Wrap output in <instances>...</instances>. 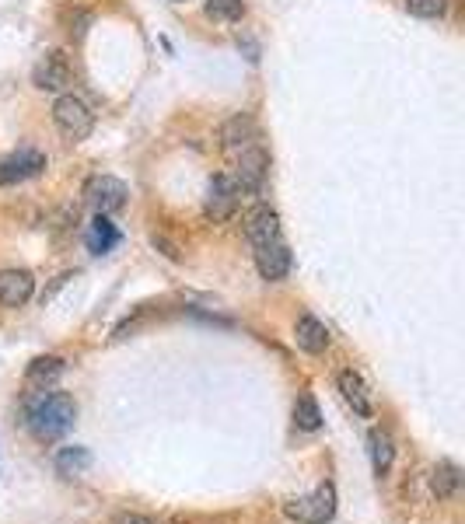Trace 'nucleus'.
Returning a JSON list of instances; mask_svg holds the SVG:
<instances>
[{"label": "nucleus", "mask_w": 465, "mask_h": 524, "mask_svg": "<svg viewBox=\"0 0 465 524\" xmlns=\"http://www.w3.org/2000/svg\"><path fill=\"white\" fill-rule=\"evenodd\" d=\"M74 416H77L74 399L63 392H39V395H32L25 406L28 430H32V437L42 444L60 441V437L74 427Z\"/></svg>", "instance_id": "nucleus-1"}, {"label": "nucleus", "mask_w": 465, "mask_h": 524, "mask_svg": "<svg viewBox=\"0 0 465 524\" xmlns=\"http://www.w3.org/2000/svg\"><path fill=\"white\" fill-rule=\"evenodd\" d=\"M88 465H91V451L88 448H60V455L53 458L56 476H63V479L84 476V472H88Z\"/></svg>", "instance_id": "nucleus-16"}, {"label": "nucleus", "mask_w": 465, "mask_h": 524, "mask_svg": "<svg viewBox=\"0 0 465 524\" xmlns=\"http://www.w3.org/2000/svg\"><path fill=\"white\" fill-rule=\"evenodd\" d=\"M126 186L119 179H112V175H91L88 182H84V203H88L95 214H116V210L126 207Z\"/></svg>", "instance_id": "nucleus-4"}, {"label": "nucleus", "mask_w": 465, "mask_h": 524, "mask_svg": "<svg viewBox=\"0 0 465 524\" xmlns=\"http://www.w3.org/2000/svg\"><path fill=\"white\" fill-rule=\"evenodd\" d=\"M403 7L410 14H417V18H441V14L448 11V0H403Z\"/></svg>", "instance_id": "nucleus-22"}, {"label": "nucleus", "mask_w": 465, "mask_h": 524, "mask_svg": "<svg viewBox=\"0 0 465 524\" xmlns=\"http://www.w3.org/2000/svg\"><path fill=\"white\" fill-rule=\"evenodd\" d=\"M459 486H462V472H459V465L441 462L438 469H434V493H438L441 500L455 497V493H459Z\"/></svg>", "instance_id": "nucleus-18"}, {"label": "nucleus", "mask_w": 465, "mask_h": 524, "mask_svg": "<svg viewBox=\"0 0 465 524\" xmlns=\"http://www.w3.org/2000/svg\"><path fill=\"white\" fill-rule=\"evenodd\" d=\"M266 168H270V158H266L263 147H245V151H238V168H235V186L238 193H259L266 182Z\"/></svg>", "instance_id": "nucleus-6"}, {"label": "nucleus", "mask_w": 465, "mask_h": 524, "mask_svg": "<svg viewBox=\"0 0 465 524\" xmlns=\"http://www.w3.org/2000/svg\"><path fill=\"white\" fill-rule=\"evenodd\" d=\"M284 514L298 524H329L336 514V490L333 486H319L308 497H294L284 504Z\"/></svg>", "instance_id": "nucleus-3"}, {"label": "nucleus", "mask_w": 465, "mask_h": 524, "mask_svg": "<svg viewBox=\"0 0 465 524\" xmlns=\"http://www.w3.org/2000/svg\"><path fill=\"white\" fill-rule=\"evenodd\" d=\"M368 448H371V465H375V472H378V476H389L392 458H396V448H392V437L382 434V430H371Z\"/></svg>", "instance_id": "nucleus-17"}, {"label": "nucleus", "mask_w": 465, "mask_h": 524, "mask_svg": "<svg viewBox=\"0 0 465 524\" xmlns=\"http://www.w3.org/2000/svg\"><path fill=\"white\" fill-rule=\"evenodd\" d=\"M245 238H249L252 245H263V242H273V238H280V217H277V210L252 207L249 214H245Z\"/></svg>", "instance_id": "nucleus-11"}, {"label": "nucleus", "mask_w": 465, "mask_h": 524, "mask_svg": "<svg viewBox=\"0 0 465 524\" xmlns=\"http://www.w3.org/2000/svg\"><path fill=\"white\" fill-rule=\"evenodd\" d=\"M53 123H56V130H60L63 137L70 140V144H81V140H88L91 130H95V116H91V109L77 95H60V98H56Z\"/></svg>", "instance_id": "nucleus-2"}, {"label": "nucleus", "mask_w": 465, "mask_h": 524, "mask_svg": "<svg viewBox=\"0 0 465 524\" xmlns=\"http://www.w3.org/2000/svg\"><path fill=\"white\" fill-rule=\"evenodd\" d=\"M63 374V360L60 357H35L32 364H28V381L32 385H39V381H53Z\"/></svg>", "instance_id": "nucleus-20"}, {"label": "nucleus", "mask_w": 465, "mask_h": 524, "mask_svg": "<svg viewBox=\"0 0 465 524\" xmlns=\"http://www.w3.org/2000/svg\"><path fill=\"white\" fill-rule=\"evenodd\" d=\"M294 423H298L301 430H319L322 427V413H319V406H315L312 395H301V399L294 402Z\"/></svg>", "instance_id": "nucleus-19"}, {"label": "nucleus", "mask_w": 465, "mask_h": 524, "mask_svg": "<svg viewBox=\"0 0 465 524\" xmlns=\"http://www.w3.org/2000/svg\"><path fill=\"white\" fill-rule=\"evenodd\" d=\"M238 186H235V179L231 175H217L214 182H210V189H207V217L214 224H224V221H231L235 217V210H238Z\"/></svg>", "instance_id": "nucleus-8"}, {"label": "nucleus", "mask_w": 465, "mask_h": 524, "mask_svg": "<svg viewBox=\"0 0 465 524\" xmlns=\"http://www.w3.org/2000/svg\"><path fill=\"white\" fill-rule=\"evenodd\" d=\"M336 385H340L343 399H347V406H354L357 416H371V395H368V385H364L361 374H357V371H340Z\"/></svg>", "instance_id": "nucleus-14"}, {"label": "nucleus", "mask_w": 465, "mask_h": 524, "mask_svg": "<svg viewBox=\"0 0 465 524\" xmlns=\"http://www.w3.org/2000/svg\"><path fill=\"white\" fill-rule=\"evenodd\" d=\"M42 168H46V154L25 144L0 161V186H21V182L42 175Z\"/></svg>", "instance_id": "nucleus-5"}, {"label": "nucleus", "mask_w": 465, "mask_h": 524, "mask_svg": "<svg viewBox=\"0 0 465 524\" xmlns=\"http://www.w3.org/2000/svg\"><path fill=\"white\" fill-rule=\"evenodd\" d=\"M32 81L39 91H63L70 81H74V67H70V60L60 53V49H49V53L35 63Z\"/></svg>", "instance_id": "nucleus-7"}, {"label": "nucleus", "mask_w": 465, "mask_h": 524, "mask_svg": "<svg viewBox=\"0 0 465 524\" xmlns=\"http://www.w3.org/2000/svg\"><path fill=\"white\" fill-rule=\"evenodd\" d=\"M252 140H256V123H252V116H245V112L221 126L224 151H245V147H252Z\"/></svg>", "instance_id": "nucleus-13"}, {"label": "nucleus", "mask_w": 465, "mask_h": 524, "mask_svg": "<svg viewBox=\"0 0 465 524\" xmlns=\"http://www.w3.org/2000/svg\"><path fill=\"white\" fill-rule=\"evenodd\" d=\"M116 524H158V521H151V518H144V514H119Z\"/></svg>", "instance_id": "nucleus-23"}, {"label": "nucleus", "mask_w": 465, "mask_h": 524, "mask_svg": "<svg viewBox=\"0 0 465 524\" xmlns=\"http://www.w3.org/2000/svg\"><path fill=\"white\" fill-rule=\"evenodd\" d=\"M256 269L263 280L277 283L291 273V249L284 245V238H273V242L256 245Z\"/></svg>", "instance_id": "nucleus-9"}, {"label": "nucleus", "mask_w": 465, "mask_h": 524, "mask_svg": "<svg viewBox=\"0 0 465 524\" xmlns=\"http://www.w3.org/2000/svg\"><path fill=\"white\" fill-rule=\"evenodd\" d=\"M35 276L28 269H0V304L4 308H21L32 297Z\"/></svg>", "instance_id": "nucleus-10"}, {"label": "nucleus", "mask_w": 465, "mask_h": 524, "mask_svg": "<svg viewBox=\"0 0 465 524\" xmlns=\"http://www.w3.org/2000/svg\"><path fill=\"white\" fill-rule=\"evenodd\" d=\"M207 14L214 21H242L245 4L242 0H207Z\"/></svg>", "instance_id": "nucleus-21"}, {"label": "nucleus", "mask_w": 465, "mask_h": 524, "mask_svg": "<svg viewBox=\"0 0 465 524\" xmlns=\"http://www.w3.org/2000/svg\"><path fill=\"white\" fill-rule=\"evenodd\" d=\"M294 339L305 353H326L329 346V329L319 322L315 315H301L298 325H294Z\"/></svg>", "instance_id": "nucleus-12"}, {"label": "nucleus", "mask_w": 465, "mask_h": 524, "mask_svg": "<svg viewBox=\"0 0 465 524\" xmlns=\"http://www.w3.org/2000/svg\"><path fill=\"white\" fill-rule=\"evenodd\" d=\"M116 245H119L116 224H112L105 214H95V221H91V228H88V249L95 252V256H105V252H112Z\"/></svg>", "instance_id": "nucleus-15"}]
</instances>
